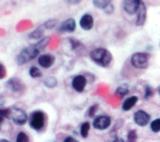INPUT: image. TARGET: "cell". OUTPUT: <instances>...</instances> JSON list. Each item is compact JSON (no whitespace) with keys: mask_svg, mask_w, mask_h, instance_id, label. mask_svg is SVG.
Returning <instances> with one entry per match:
<instances>
[{"mask_svg":"<svg viewBox=\"0 0 160 142\" xmlns=\"http://www.w3.org/2000/svg\"><path fill=\"white\" fill-rule=\"evenodd\" d=\"M49 41H50V37H45L37 41V43L23 48L20 51V53L18 54V56H16V61L17 65L23 66V65L35 59L40 54L41 51L44 50L46 48Z\"/></svg>","mask_w":160,"mask_h":142,"instance_id":"1","label":"cell"},{"mask_svg":"<svg viewBox=\"0 0 160 142\" xmlns=\"http://www.w3.org/2000/svg\"><path fill=\"white\" fill-rule=\"evenodd\" d=\"M90 57L94 62L101 67H107L112 60V55L109 51L103 48H98L91 52Z\"/></svg>","mask_w":160,"mask_h":142,"instance_id":"2","label":"cell"},{"mask_svg":"<svg viewBox=\"0 0 160 142\" xmlns=\"http://www.w3.org/2000/svg\"><path fill=\"white\" fill-rule=\"evenodd\" d=\"M150 55L147 53H135L131 56V65L138 70H145L149 66Z\"/></svg>","mask_w":160,"mask_h":142,"instance_id":"3","label":"cell"},{"mask_svg":"<svg viewBox=\"0 0 160 142\" xmlns=\"http://www.w3.org/2000/svg\"><path fill=\"white\" fill-rule=\"evenodd\" d=\"M45 124V113L41 111H34L29 116V125L36 131L42 129Z\"/></svg>","mask_w":160,"mask_h":142,"instance_id":"4","label":"cell"},{"mask_svg":"<svg viewBox=\"0 0 160 142\" xmlns=\"http://www.w3.org/2000/svg\"><path fill=\"white\" fill-rule=\"evenodd\" d=\"M11 118L13 120L14 124L19 126H23L27 123L28 120V115L27 113L23 110L20 109V108H17V107H13L12 108V115Z\"/></svg>","mask_w":160,"mask_h":142,"instance_id":"5","label":"cell"},{"mask_svg":"<svg viewBox=\"0 0 160 142\" xmlns=\"http://www.w3.org/2000/svg\"><path fill=\"white\" fill-rule=\"evenodd\" d=\"M5 86L9 91L15 93H19V92L23 91L25 89V86L21 80L17 77H12L9 78L5 83Z\"/></svg>","mask_w":160,"mask_h":142,"instance_id":"6","label":"cell"},{"mask_svg":"<svg viewBox=\"0 0 160 142\" xmlns=\"http://www.w3.org/2000/svg\"><path fill=\"white\" fill-rule=\"evenodd\" d=\"M150 115L147 111H143V110H138L133 114V121L137 125L140 127L147 126L150 123Z\"/></svg>","mask_w":160,"mask_h":142,"instance_id":"7","label":"cell"},{"mask_svg":"<svg viewBox=\"0 0 160 142\" xmlns=\"http://www.w3.org/2000/svg\"><path fill=\"white\" fill-rule=\"evenodd\" d=\"M111 117L108 115H98L93 120V127L98 130H105L111 125Z\"/></svg>","mask_w":160,"mask_h":142,"instance_id":"8","label":"cell"},{"mask_svg":"<svg viewBox=\"0 0 160 142\" xmlns=\"http://www.w3.org/2000/svg\"><path fill=\"white\" fill-rule=\"evenodd\" d=\"M142 1L139 0H125L122 3L123 9L129 15H134L138 12Z\"/></svg>","mask_w":160,"mask_h":142,"instance_id":"9","label":"cell"},{"mask_svg":"<svg viewBox=\"0 0 160 142\" xmlns=\"http://www.w3.org/2000/svg\"><path fill=\"white\" fill-rule=\"evenodd\" d=\"M87 83H88V79H87L86 77L84 75H82V74H79V75H77L73 78L71 85H72L73 89L75 91L78 92V93H82L85 90Z\"/></svg>","mask_w":160,"mask_h":142,"instance_id":"10","label":"cell"},{"mask_svg":"<svg viewBox=\"0 0 160 142\" xmlns=\"http://www.w3.org/2000/svg\"><path fill=\"white\" fill-rule=\"evenodd\" d=\"M76 29V22L73 18H69L62 22L58 28L59 32H74Z\"/></svg>","mask_w":160,"mask_h":142,"instance_id":"11","label":"cell"},{"mask_svg":"<svg viewBox=\"0 0 160 142\" xmlns=\"http://www.w3.org/2000/svg\"><path fill=\"white\" fill-rule=\"evenodd\" d=\"M69 42L71 46V49L74 53L79 56H84L86 53V48L83 44L81 43L78 40L75 39V38H69Z\"/></svg>","mask_w":160,"mask_h":142,"instance_id":"12","label":"cell"},{"mask_svg":"<svg viewBox=\"0 0 160 142\" xmlns=\"http://www.w3.org/2000/svg\"><path fill=\"white\" fill-rule=\"evenodd\" d=\"M80 27L85 31H90L94 26V19L90 14H84L79 20Z\"/></svg>","mask_w":160,"mask_h":142,"instance_id":"13","label":"cell"},{"mask_svg":"<svg viewBox=\"0 0 160 142\" xmlns=\"http://www.w3.org/2000/svg\"><path fill=\"white\" fill-rule=\"evenodd\" d=\"M55 61V56L51 54H43L39 56L38 58V63L41 67L45 69L50 68L53 66Z\"/></svg>","mask_w":160,"mask_h":142,"instance_id":"14","label":"cell"},{"mask_svg":"<svg viewBox=\"0 0 160 142\" xmlns=\"http://www.w3.org/2000/svg\"><path fill=\"white\" fill-rule=\"evenodd\" d=\"M146 20H147V6H146V4L142 1L140 8H139L138 12L136 25H137L138 27L143 26L144 25L145 22H146Z\"/></svg>","mask_w":160,"mask_h":142,"instance_id":"15","label":"cell"},{"mask_svg":"<svg viewBox=\"0 0 160 142\" xmlns=\"http://www.w3.org/2000/svg\"><path fill=\"white\" fill-rule=\"evenodd\" d=\"M138 101V96H131V97L128 98L122 104V110L125 111H128L131 110L136 105V103Z\"/></svg>","mask_w":160,"mask_h":142,"instance_id":"16","label":"cell"},{"mask_svg":"<svg viewBox=\"0 0 160 142\" xmlns=\"http://www.w3.org/2000/svg\"><path fill=\"white\" fill-rule=\"evenodd\" d=\"M45 29L46 28L45 27L44 24H41L39 27H37L34 31L32 32L28 35V37L31 38V39H41L42 36H43L44 32H45Z\"/></svg>","mask_w":160,"mask_h":142,"instance_id":"17","label":"cell"},{"mask_svg":"<svg viewBox=\"0 0 160 142\" xmlns=\"http://www.w3.org/2000/svg\"><path fill=\"white\" fill-rule=\"evenodd\" d=\"M129 93V86H128V84L126 83H124L122 84V85H121L120 86H118L115 91L116 95L118 96V97L121 98V99L125 97V96L127 95Z\"/></svg>","mask_w":160,"mask_h":142,"instance_id":"18","label":"cell"},{"mask_svg":"<svg viewBox=\"0 0 160 142\" xmlns=\"http://www.w3.org/2000/svg\"><path fill=\"white\" fill-rule=\"evenodd\" d=\"M43 83L47 88H54L58 85L57 78L53 76L47 77L43 81Z\"/></svg>","mask_w":160,"mask_h":142,"instance_id":"19","label":"cell"},{"mask_svg":"<svg viewBox=\"0 0 160 142\" xmlns=\"http://www.w3.org/2000/svg\"><path fill=\"white\" fill-rule=\"evenodd\" d=\"M92 3L96 7L104 10L109 4L112 3V2L110 0H94L92 1Z\"/></svg>","mask_w":160,"mask_h":142,"instance_id":"20","label":"cell"},{"mask_svg":"<svg viewBox=\"0 0 160 142\" xmlns=\"http://www.w3.org/2000/svg\"><path fill=\"white\" fill-rule=\"evenodd\" d=\"M89 130H90V124H89V122L82 123V125H81V128H80V134L83 138L88 137Z\"/></svg>","mask_w":160,"mask_h":142,"instance_id":"21","label":"cell"},{"mask_svg":"<svg viewBox=\"0 0 160 142\" xmlns=\"http://www.w3.org/2000/svg\"><path fill=\"white\" fill-rule=\"evenodd\" d=\"M29 75L33 78H41L42 76V73L39 68H37V66H32L29 70Z\"/></svg>","mask_w":160,"mask_h":142,"instance_id":"22","label":"cell"},{"mask_svg":"<svg viewBox=\"0 0 160 142\" xmlns=\"http://www.w3.org/2000/svg\"><path fill=\"white\" fill-rule=\"evenodd\" d=\"M99 107H100V105H99L98 103H95V104L91 106L86 112L87 116L90 117V118H92V117L95 116L96 111H97L98 109H99Z\"/></svg>","mask_w":160,"mask_h":142,"instance_id":"23","label":"cell"},{"mask_svg":"<svg viewBox=\"0 0 160 142\" xmlns=\"http://www.w3.org/2000/svg\"><path fill=\"white\" fill-rule=\"evenodd\" d=\"M12 115V108H3L0 110V116H1V123H2V119H10Z\"/></svg>","mask_w":160,"mask_h":142,"instance_id":"24","label":"cell"},{"mask_svg":"<svg viewBox=\"0 0 160 142\" xmlns=\"http://www.w3.org/2000/svg\"><path fill=\"white\" fill-rule=\"evenodd\" d=\"M150 129L155 133L160 132V118L155 119L150 123Z\"/></svg>","mask_w":160,"mask_h":142,"instance_id":"25","label":"cell"},{"mask_svg":"<svg viewBox=\"0 0 160 142\" xmlns=\"http://www.w3.org/2000/svg\"><path fill=\"white\" fill-rule=\"evenodd\" d=\"M138 140L137 131L133 129L130 130L127 134V142H136Z\"/></svg>","mask_w":160,"mask_h":142,"instance_id":"26","label":"cell"},{"mask_svg":"<svg viewBox=\"0 0 160 142\" xmlns=\"http://www.w3.org/2000/svg\"><path fill=\"white\" fill-rule=\"evenodd\" d=\"M153 95H154V90H153V88L151 87L149 84H147L146 86H145L144 99H146V100H148Z\"/></svg>","mask_w":160,"mask_h":142,"instance_id":"27","label":"cell"},{"mask_svg":"<svg viewBox=\"0 0 160 142\" xmlns=\"http://www.w3.org/2000/svg\"><path fill=\"white\" fill-rule=\"evenodd\" d=\"M16 142H29L28 136L26 134L25 132H19L17 135V137H16Z\"/></svg>","mask_w":160,"mask_h":142,"instance_id":"28","label":"cell"},{"mask_svg":"<svg viewBox=\"0 0 160 142\" xmlns=\"http://www.w3.org/2000/svg\"><path fill=\"white\" fill-rule=\"evenodd\" d=\"M58 23V20H47L46 22L43 23L46 29H52L55 26L57 25Z\"/></svg>","mask_w":160,"mask_h":142,"instance_id":"29","label":"cell"},{"mask_svg":"<svg viewBox=\"0 0 160 142\" xmlns=\"http://www.w3.org/2000/svg\"><path fill=\"white\" fill-rule=\"evenodd\" d=\"M103 12H105L106 14H108V15H109V14H112V12H114V5L113 4H109V5H108V6L107 7L105 8V9H104V10H103Z\"/></svg>","mask_w":160,"mask_h":142,"instance_id":"30","label":"cell"},{"mask_svg":"<svg viewBox=\"0 0 160 142\" xmlns=\"http://www.w3.org/2000/svg\"><path fill=\"white\" fill-rule=\"evenodd\" d=\"M0 69H1V74H0V78L2 79L4 78V77L6 76V69H5V66L1 63L0 64Z\"/></svg>","mask_w":160,"mask_h":142,"instance_id":"31","label":"cell"},{"mask_svg":"<svg viewBox=\"0 0 160 142\" xmlns=\"http://www.w3.org/2000/svg\"><path fill=\"white\" fill-rule=\"evenodd\" d=\"M63 142H79L78 141L77 139H75L74 137H73V136H67L66 138H65V140H63Z\"/></svg>","mask_w":160,"mask_h":142,"instance_id":"32","label":"cell"},{"mask_svg":"<svg viewBox=\"0 0 160 142\" xmlns=\"http://www.w3.org/2000/svg\"><path fill=\"white\" fill-rule=\"evenodd\" d=\"M67 2L68 4H78L81 2V1L80 0H69V1H67Z\"/></svg>","mask_w":160,"mask_h":142,"instance_id":"33","label":"cell"},{"mask_svg":"<svg viewBox=\"0 0 160 142\" xmlns=\"http://www.w3.org/2000/svg\"><path fill=\"white\" fill-rule=\"evenodd\" d=\"M112 142H125V141L122 138H119V137H117V138H116L115 140H113V141H112Z\"/></svg>","mask_w":160,"mask_h":142,"instance_id":"34","label":"cell"},{"mask_svg":"<svg viewBox=\"0 0 160 142\" xmlns=\"http://www.w3.org/2000/svg\"><path fill=\"white\" fill-rule=\"evenodd\" d=\"M0 142H10L9 140H8L7 139H1Z\"/></svg>","mask_w":160,"mask_h":142,"instance_id":"35","label":"cell"},{"mask_svg":"<svg viewBox=\"0 0 160 142\" xmlns=\"http://www.w3.org/2000/svg\"><path fill=\"white\" fill-rule=\"evenodd\" d=\"M159 95H160V90H159Z\"/></svg>","mask_w":160,"mask_h":142,"instance_id":"36","label":"cell"}]
</instances>
